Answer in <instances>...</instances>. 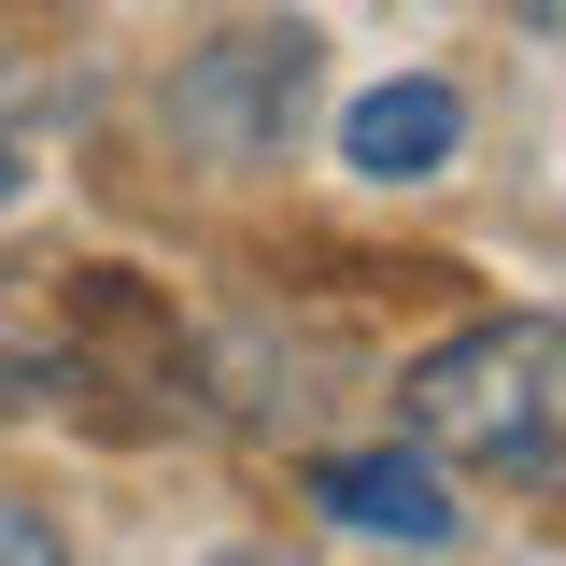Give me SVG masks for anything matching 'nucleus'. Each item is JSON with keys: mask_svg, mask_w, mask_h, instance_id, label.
I'll use <instances>...</instances> for the list:
<instances>
[{"mask_svg": "<svg viewBox=\"0 0 566 566\" xmlns=\"http://www.w3.org/2000/svg\"><path fill=\"white\" fill-rule=\"evenodd\" d=\"M57 382H71V368H43V354H0V424H29Z\"/></svg>", "mask_w": 566, "mask_h": 566, "instance_id": "nucleus-6", "label": "nucleus"}, {"mask_svg": "<svg viewBox=\"0 0 566 566\" xmlns=\"http://www.w3.org/2000/svg\"><path fill=\"white\" fill-rule=\"evenodd\" d=\"M212 566H283V553H212Z\"/></svg>", "mask_w": 566, "mask_h": 566, "instance_id": "nucleus-8", "label": "nucleus"}, {"mask_svg": "<svg viewBox=\"0 0 566 566\" xmlns=\"http://www.w3.org/2000/svg\"><path fill=\"white\" fill-rule=\"evenodd\" d=\"M312 114V29L283 14V29H212L199 57L170 71V142H199L212 170H255L283 156Z\"/></svg>", "mask_w": 566, "mask_h": 566, "instance_id": "nucleus-2", "label": "nucleus"}, {"mask_svg": "<svg viewBox=\"0 0 566 566\" xmlns=\"http://www.w3.org/2000/svg\"><path fill=\"white\" fill-rule=\"evenodd\" d=\"M0 199H14V156H0Z\"/></svg>", "mask_w": 566, "mask_h": 566, "instance_id": "nucleus-9", "label": "nucleus"}, {"mask_svg": "<svg viewBox=\"0 0 566 566\" xmlns=\"http://www.w3.org/2000/svg\"><path fill=\"white\" fill-rule=\"evenodd\" d=\"M312 510H326V524H354V538H411V553H439V538H453V482H439V453H424V439L326 453V468H312Z\"/></svg>", "mask_w": 566, "mask_h": 566, "instance_id": "nucleus-3", "label": "nucleus"}, {"mask_svg": "<svg viewBox=\"0 0 566 566\" xmlns=\"http://www.w3.org/2000/svg\"><path fill=\"white\" fill-rule=\"evenodd\" d=\"M0 566H71L57 510H29V495H0Z\"/></svg>", "mask_w": 566, "mask_h": 566, "instance_id": "nucleus-5", "label": "nucleus"}, {"mask_svg": "<svg viewBox=\"0 0 566 566\" xmlns=\"http://www.w3.org/2000/svg\"><path fill=\"white\" fill-rule=\"evenodd\" d=\"M340 156L368 185H439V170L468 156V99H453L439 71H397V85H368L340 114Z\"/></svg>", "mask_w": 566, "mask_h": 566, "instance_id": "nucleus-4", "label": "nucleus"}, {"mask_svg": "<svg viewBox=\"0 0 566 566\" xmlns=\"http://www.w3.org/2000/svg\"><path fill=\"white\" fill-rule=\"evenodd\" d=\"M524 29H566V0H524Z\"/></svg>", "mask_w": 566, "mask_h": 566, "instance_id": "nucleus-7", "label": "nucleus"}, {"mask_svg": "<svg viewBox=\"0 0 566 566\" xmlns=\"http://www.w3.org/2000/svg\"><path fill=\"white\" fill-rule=\"evenodd\" d=\"M424 453L482 468L510 495H566V326L553 312H482L397 382Z\"/></svg>", "mask_w": 566, "mask_h": 566, "instance_id": "nucleus-1", "label": "nucleus"}]
</instances>
